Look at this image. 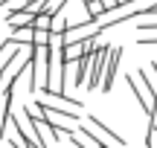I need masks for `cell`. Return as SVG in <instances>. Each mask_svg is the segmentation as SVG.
Returning a JSON list of instances; mask_svg holds the SVG:
<instances>
[{"label":"cell","mask_w":157,"mask_h":148,"mask_svg":"<svg viewBox=\"0 0 157 148\" xmlns=\"http://www.w3.org/2000/svg\"><path fill=\"white\" fill-rule=\"evenodd\" d=\"M119 58H122V46H108V58H105V73H102L99 87L105 93H111L113 79H117V70H119Z\"/></svg>","instance_id":"6da1fadb"},{"label":"cell","mask_w":157,"mask_h":148,"mask_svg":"<svg viewBox=\"0 0 157 148\" xmlns=\"http://www.w3.org/2000/svg\"><path fill=\"white\" fill-rule=\"evenodd\" d=\"M105 58H108V44H96L93 61H90V87H99L102 73H105Z\"/></svg>","instance_id":"7a4b0ae2"},{"label":"cell","mask_w":157,"mask_h":148,"mask_svg":"<svg viewBox=\"0 0 157 148\" xmlns=\"http://www.w3.org/2000/svg\"><path fill=\"white\" fill-rule=\"evenodd\" d=\"M84 122H87V125L93 128V131H99L102 137H108V139H113V145H117V148H125V139L119 137L117 131H111V128H108L105 122L99 119V116H93V113H90V116H84Z\"/></svg>","instance_id":"3957f363"},{"label":"cell","mask_w":157,"mask_h":148,"mask_svg":"<svg viewBox=\"0 0 157 148\" xmlns=\"http://www.w3.org/2000/svg\"><path fill=\"white\" fill-rule=\"evenodd\" d=\"M32 12L26 9H12L9 17H6V23H9V29H21V26H32Z\"/></svg>","instance_id":"277c9868"},{"label":"cell","mask_w":157,"mask_h":148,"mask_svg":"<svg viewBox=\"0 0 157 148\" xmlns=\"http://www.w3.org/2000/svg\"><path fill=\"white\" fill-rule=\"evenodd\" d=\"M78 134H82L84 139H90V145H93V148H117V145L105 142V139H102V134H99V131H93V128H90L87 122H84V125L78 128Z\"/></svg>","instance_id":"5b68a950"},{"label":"cell","mask_w":157,"mask_h":148,"mask_svg":"<svg viewBox=\"0 0 157 148\" xmlns=\"http://www.w3.org/2000/svg\"><path fill=\"white\" fill-rule=\"evenodd\" d=\"M32 32H35V29L32 26H21V29H12V35H9V38L12 41H15V44H32Z\"/></svg>","instance_id":"8992f818"},{"label":"cell","mask_w":157,"mask_h":148,"mask_svg":"<svg viewBox=\"0 0 157 148\" xmlns=\"http://www.w3.org/2000/svg\"><path fill=\"white\" fill-rule=\"evenodd\" d=\"M50 26H52V15H47V12H35L32 29H50Z\"/></svg>","instance_id":"52a82bcc"},{"label":"cell","mask_w":157,"mask_h":148,"mask_svg":"<svg viewBox=\"0 0 157 148\" xmlns=\"http://www.w3.org/2000/svg\"><path fill=\"white\" fill-rule=\"evenodd\" d=\"M99 3H102V9H105V15H108V12L119 9V6H122V0H99Z\"/></svg>","instance_id":"ba28073f"},{"label":"cell","mask_w":157,"mask_h":148,"mask_svg":"<svg viewBox=\"0 0 157 148\" xmlns=\"http://www.w3.org/2000/svg\"><path fill=\"white\" fill-rule=\"evenodd\" d=\"M146 145H148V148H157V131H154V128H148V134H146Z\"/></svg>","instance_id":"9c48e42d"},{"label":"cell","mask_w":157,"mask_h":148,"mask_svg":"<svg viewBox=\"0 0 157 148\" xmlns=\"http://www.w3.org/2000/svg\"><path fill=\"white\" fill-rule=\"evenodd\" d=\"M151 76H154V93H157V61H151Z\"/></svg>","instance_id":"30bf717a"},{"label":"cell","mask_w":157,"mask_h":148,"mask_svg":"<svg viewBox=\"0 0 157 148\" xmlns=\"http://www.w3.org/2000/svg\"><path fill=\"white\" fill-rule=\"evenodd\" d=\"M3 142H6V148H17V145H15V139H12L9 134H6V137H3Z\"/></svg>","instance_id":"8fae6325"},{"label":"cell","mask_w":157,"mask_h":148,"mask_svg":"<svg viewBox=\"0 0 157 148\" xmlns=\"http://www.w3.org/2000/svg\"><path fill=\"white\" fill-rule=\"evenodd\" d=\"M148 116H151V128L157 131V108H154V110H151V113H148Z\"/></svg>","instance_id":"7c38bea8"}]
</instances>
